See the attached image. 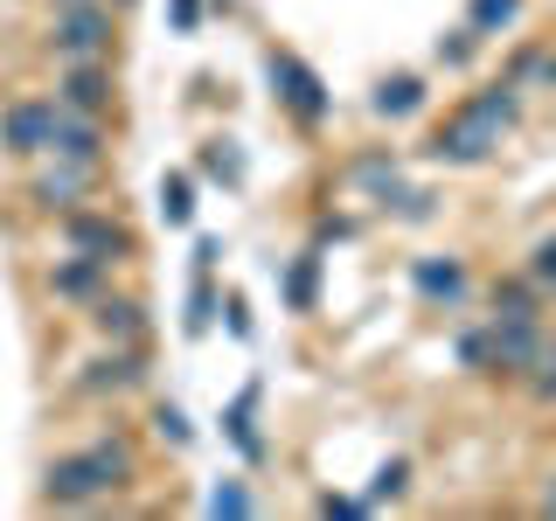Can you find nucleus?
I'll return each mask as SVG.
<instances>
[{
    "label": "nucleus",
    "mask_w": 556,
    "mask_h": 521,
    "mask_svg": "<svg viewBox=\"0 0 556 521\" xmlns=\"http://www.w3.org/2000/svg\"><path fill=\"white\" fill-rule=\"evenodd\" d=\"M348 181H355L362 195H376V202H404V195H410V188H404V174H396V161H382V153L355 161V167H348Z\"/></svg>",
    "instance_id": "nucleus-16"
},
{
    "label": "nucleus",
    "mask_w": 556,
    "mask_h": 521,
    "mask_svg": "<svg viewBox=\"0 0 556 521\" xmlns=\"http://www.w3.org/2000/svg\"><path fill=\"white\" fill-rule=\"evenodd\" d=\"M56 237L70 243V251L98 257V265H132V251H139V243H132V223L118 216V208H84V202L63 216Z\"/></svg>",
    "instance_id": "nucleus-3"
},
{
    "label": "nucleus",
    "mask_w": 556,
    "mask_h": 521,
    "mask_svg": "<svg viewBox=\"0 0 556 521\" xmlns=\"http://www.w3.org/2000/svg\"><path fill=\"white\" fill-rule=\"evenodd\" d=\"M271 84H278V104H286L300 126H320V118H327V91H320V77H313L300 56L271 49Z\"/></svg>",
    "instance_id": "nucleus-9"
},
{
    "label": "nucleus",
    "mask_w": 556,
    "mask_h": 521,
    "mask_svg": "<svg viewBox=\"0 0 556 521\" xmlns=\"http://www.w3.org/2000/svg\"><path fill=\"white\" fill-rule=\"evenodd\" d=\"M486 300H494V320H543V300H549V292L535 285V278H494V292H486Z\"/></svg>",
    "instance_id": "nucleus-15"
},
{
    "label": "nucleus",
    "mask_w": 556,
    "mask_h": 521,
    "mask_svg": "<svg viewBox=\"0 0 556 521\" xmlns=\"http://www.w3.org/2000/svg\"><path fill=\"white\" fill-rule=\"evenodd\" d=\"M202 167L216 174V181H237V153H223V139H216V147L202 153Z\"/></svg>",
    "instance_id": "nucleus-28"
},
{
    "label": "nucleus",
    "mask_w": 556,
    "mask_h": 521,
    "mask_svg": "<svg viewBox=\"0 0 556 521\" xmlns=\"http://www.w3.org/2000/svg\"><path fill=\"white\" fill-rule=\"evenodd\" d=\"M98 188H104V167H77V161H56V153H49V167H35L22 181V202L42 208V216H70V208L91 202Z\"/></svg>",
    "instance_id": "nucleus-5"
},
{
    "label": "nucleus",
    "mask_w": 556,
    "mask_h": 521,
    "mask_svg": "<svg viewBox=\"0 0 556 521\" xmlns=\"http://www.w3.org/2000/svg\"><path fill=\"white\" fill-rule=\"evenodd\" d=\"M223 431H230V439H237V452H243V459H265V439H257V390H243L237 396V404H230V417H223Z\"/></svg>",
    "instance_id": "nucleus-17"
},
{
    "label": "nucleus",
    "mask_w": 556,
    "mask_h": 521,
    "mask_svg": "<svg viewBox=\"0 0 556 521\" xmlns=\"http://www.w3.org/2000/svg\"><path fill=\"white\" fill-rule=\"evenodd\" d=\"M459 361L473 376H494V334H486V327H466V334H459Z\"/></svg>",
    "instance_id": "nucleus-22"
},
{
    "label": "nucleus",
    "mask_w": 556,
    "mask_h": 521,
    "mask_svg": "<svg viewBox=\"0 0 556 521\" xmlns=\"http://www.w3.org/2000/svg\"><path fill=\"white\" fill-rule=\"evenodd\" d=\"M473 49H480V35H473V28L439 35V63H473Z\"/></svg>",
    "instance_id": "nucleus-25"
},
{
    "label": "nucleus",
    "mask_w": 556,
    "mask_h": 521,
    "mask_svg": "<svg viewBox=\"0 0 556 521\" xmlns=\"http://www.w3.org/2000/svg\"><path fill=\"white\" fill-rule=\"evenodd\" d=\"M208 508H216V514H251V494H243V486H216Z\"/></svg>",
    "instance_id": "nucleus-27"
},
{
    "label": "nucleus",
    "mask_w": 556,
    "mask_h": 521,
    "mask_svg": "<svg viewBox=\"0 0 556 521\" xmlns=\"http://www.w3.org/2000/svg\"><path fill=\"white\" fill-rule=\"evenodd\" d=\"M486 334H494V376H529L549 341L543 320H486Z\"/></svg>",
    "instance_id": "nucleus-11"
},
{
    "label": "nucleus",
    "mask_w": 556,
    "mask_h": 521,
    "mask_svg": "<svg viewBox=\"0 0 556 521\" xmlns=\"http://www.w3.org/2000/svg\"><path fill=\"white\" fill-rule=\"evenodd\" d=\"M98 292H112V265H98V257H84V251H70L56 271H49V300H84L91 306Z\"/></svg>",
    "instance_id": "nucleus-13"
},
{
    "label": "nucleus",
    "mask_w": 556,
    "mask_h": 521,
    "mask_svg": "<svg viewBox=\"0 0 556 521\" xmlns=\"http://www.w3.org/2000/svg\"><path fill=\"white\" fill-rule=\"evenodd\" d=\"M535 514H556V480L543 486V494H535Z\"/></svg>",
    "instance_id": "nucleus-29"
},
{
    "label": "nucleus",
    "mask_w": 556,
    "mask_h": 521,
    "mask_svg": "<svg viewBox=\"0 0 556 521\" xmlns=\"http://www.w3.org/2000/svg\"><path fill=\"white\" fill-rule=\"evenodd\" d=\"M153 431H161V439H167L174 452H181V445H188V417H181V410H174V404H153Z\"/></svg>",
    "instance_id": "nucleus-26"
},
{
    "label": "nucleus",
    "mask_w": 556,
    "mask_h": 521,
    "mask_svg": "<svg viewBox=\"0 0 556 521\" xmlns=\"http://www.w3.org/2000/svg\"><path fill=\"white\" fill-rule=\"evenodd\" d=\"M56 104H63V112H91V118H104V112L118 104L112 63H63V69H56Z\"/></svg>",
    "instance_id": "nucleus-8"
},
{
    "label": "nucleus",
    "mask_w": 556,
    "mask_h": 521,
    "mask_svg": "<svg viewBox=\"0 0 556 521\" xmlns=\"http://www.w3.org/2000/svg\"><path fill=\"white\" fill-rule=\"evenodd\" d=\"M404 486H410V466H404V459H382L376 480H369V494H362V508H376V500H396Z\"/></svg>",
    "instance_id": "nucleus-20"
},
{
    "label": "nucleus",
    "mask_w": 556,
    "mask_h": 521,
    "mask_svg": "<svg viewBox=\"0 0 556 521\" xmlns=\"http://www.w3.org/2000/svg\"><path fill=\"white\" fill-rule=\"evenodd\" d=\"M369 104H376V118H410L417 104H425V84L417 77H382Z\"/></svg>",
    "instance_id": "nucleus-18"
},
{
    "label": "nucleus",
    "mask_w": 556,
    "mask_h": 521,
    "mask_svg": "<svg viewBox=\"0 0 556 521\" xmlns=\"http://www.w3.org/2000/svg\"><path fill=\"white\" fill-rule=\"evenodd\" d=\"M535 77H543L549 91H556V56H543V63H535Z\"/></svg>",
    "instance_id": "nucleus-30"
},
{
    "label": "nucleus",
    "mask_w": 556,
    "mask_h": 521,
    "mask_svg": "<svg viewBox=\"0 0 556 521\" xmlns=\"http://www.w3.org/2000/svg\"><path fill=\"white\" fill-rule=\"evenodd\" d=\"M91 334L118 341V347L139 341V334H147V306H139L132 292H98V300H91Z\"/></svg>",
    "instance_id": "nucleus-12"
},
{
    "label": "nucleus",
    "mask_w": 556,
    "mask_h": 521,
    "mask_svg": "<svg viewBox=\"0 0 556 521\" xmlns=\"http://www.w3.org/2000/svg\"><path fill=\"white\" fill-rule=\"evenodd\" d=\"M147 382V355H139V341H104V355L77 361V396H126Z\"/></svg>",
    "instance_id": "nucleus-6"
},
{
    "label": "nucleus",
    "mask_w": 556,
    "mask_h": 521,
    "mask_svg": "<svg viewBox=\"0 0 556 521\" xmlns=\"http://www.w3.org/2000/svg\"><path fill=\"white\" fill-rule=\"evenodd\" d=\"M161 216H167V223H188V216H195V202H188V181H181V174H174V181H161Z\"/></svg>",
    "instance_id": "nucleus-23"
},
{
    "label": "nucleus",
    "mask_w": 556,
    "mask_h": 521,
    "mask_svg": "<svg viewBox=\"0 0 556 521\" xmlns=\"http://www.w3.org/2000/svg\"><path fill=\"white\" fill-rule=\"evenodd\" d=\"M529 278H535L543 292H556V237H543V243L529 251Z\"/></svg>",
    "instance_id": "nucleus-24"
},
{
    "label": "nucleus",
    "mask_w": 556,
    "mask_h": 521,
    "mask_svg": "<svg viewBox=\"0 0 556 521\" xmlns=\"http://www.w3.org/2000/svg\"><path fill=\"white\" fill-rule=\"evenodd\" d=\"M112 49H118V22L104 0L49 14V56L56 63H112Z\"/></svg>",
    "instance_id": "nucleus-2"
},
{
    "label": "nucleus",
    "mask_w": 556,
    "mask_h": 521,
    "mask_svg": "<svg viewBox=\"0 0 556 521\" xmlns=\"http://www.w3.org/2000/svg\"><path fill=\"white\" fill-rule=\"evenodd\" d=\"M494 147H501V126H486L480 112H466V104H459V118L431 132L425 153H431V161H445V167H473V161H486Z\"/></svg>",
    "instance_id": "nucleus-7"
},
{
    "label": "nucleus",
    "mask_w": 556,
    "mask_h": 521,
    "mask_svg": "<svg viewBox=\"0 0 556 521\" xmlns=\"http://www.w3.org/2000/svg\"><path fill=\"white\" fill-rule=\"evenodd\" d=\"M521 14V0H473V14H466V28L473 35H501Z\"/></svg>",
    "instance_id": "nucleus-21"
},
{
    "label": "nucleus",
    "mask_w": 556,
    "mask_h": 521,
    "mask_svg": "<svg viewBox=\"0 0 556 521\" xmlns=\"http://www.w3.org/2000/svg\"><path fill=\"white\" fill-rule=\"evenodd\" d=\"M49 139H56V98L28 91L0 104V153L8 161H49Z\"/></svg>",
    "instance_id": "nucleus-4"
},
{
    "label": "nucleus",
    "mask_w": 556,
    "mask_h": 521,
    "mask_svg": "<svg viewBox=\"0 0 556 521\" xmlns=\"http://www.w3.org/2000/svg\"><path fill=\"white\" fill-rule=\"evenodd\" d=\"M410 285L425 292L431 306H459L466 300V265H459V257H417V265H410Z\"/></svg>",
    "instance_id": "nucleus-14"
},
{
    "label": "nucleus",
    "mask_w": 556,
    "mask_h": 521,
    "mask_svg": "<svg viewBox=\"0 0 556 521\" xmlns=\"http://www.w3.org/2000/svg\"><path fill=\"white\" fill-rule=\"evenodd\" d=\"M313 300H320V251L292 257V271H286V306L292 313H313Z\"/></svg>",
    "instance_id": "nucleus-19"
},
{
    "label": "nucleus",
    "mask_w": 556,
    "mask_h": 521,
    "mask_svg": "<svg viewBox=\"0 0 556 521\" xmlns=\"http://www.w3.org/2000/svg\"><path fill=\"white\" fill-rule=\"evenodd\" d=\"M56 161H77V167H112V139H104V118L91 112H63L56 104V139H49Z\"/></svg>",
    "instance_id": "nucleus-10"
},
{
    "label": "nucleus",
    "mask_w": 556,
    "mask_h": 521,
    "mask_svg": "<svg viewBox=\"0 0 556 521\" xmlns=\"http://www.w3.org/2000/svg\"><path fill=\"white\" fill-rule=\"evenodd\" d=\"M139 480V459L126 439H98L84 452H63V459H49L42 473V500L49 508H98L104 494H118V486Z\"/></svg>",
    "instance_id": "nucleus-1"
}]
</instances>
